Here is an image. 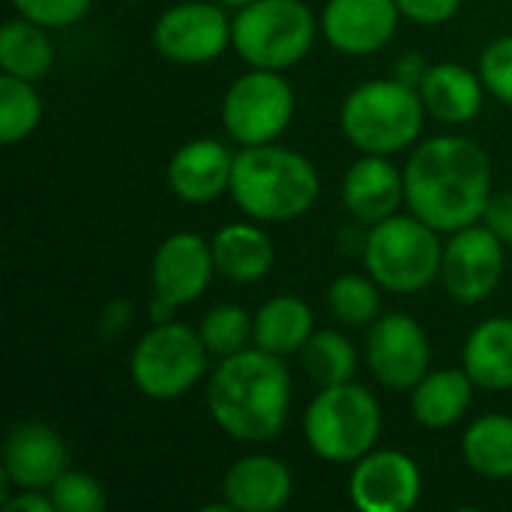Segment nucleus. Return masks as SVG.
<instances>
[{"mask_svg": "<svg viewBox=\"0 0 512 512\" xmlns=\"http://www.w3.org/2000/svg\"><path fill=\"white\" fill-rule=\"evenodd\" d=\"M429 66H432V63H429L420 51H408V54H402V57L396 60L393 78L402 81V84H408V87H417V90H420V84H423Z\"/></svg>", "mask_w": 512, "mask_h": 512, "instance_id": "obj_37", "label": "nucleus"}, {"mask_svg": "<svg viewBox=\"0 0 512 512\" xmlns=\"http://www.w3.org/2000/svg\"><path fill=\"white\" fill-rule=\"evenodd\" d=\"M300 360H303L306 375L318 387L354 381L357 366H360V354L354 342L339 330H315L306 348L300 351Z\"/></svg>", "mask_w": 512, "mask_h": 512, "instance_id": "obj_27", "label": "nucleus"}, {"mask_svg": "<svg viewBox=\"0 0 512 512\" xmlns=\"http://www.w3.org/2000/svg\"><path fill=\"white\" fill-rule=\"evenodd\" d=\"M321 36V21L303 0H255L234 12L231 48L246 66L285 72L303 63Z\"/></svg>", "mask_w": 512, "mask_h": 512, "instance_id": "obj_7", "label": "nucleus"}, {"mask_svg": "<svg viewBox=\"0 0 512 512\" xmlns=\"http://www.w3.org/2000/svg\"><path fill=\"white\" fill-rule=\"evenodd\" d=\"M420 465L402 450H372L351 465L348 501L360 512H408L420 504Z\"/></svg>", "mask_w": 512, "mask_h": 512, "instance_id": "obj_13", "label": "nucleus"}, {"mask_svg": "<svg viewBox=\"0 0 512 512\" xmlns=\"http://www.w3.org/2000/svg\"><path fill=\"white\" fill-rule=\"evenodd\" d=\"M234 159L231 147L216 138H192L180 144L165 168L168 189L174 198L183 204H213L219 195L231 189V174H234Z\"/></svg>", "mask_w": 512, "mask_h": 512, "instance_id": "obj_17", "label": "nucleus"}, {"mask_svg": "<svg viewBox=\"0 0 512 512\" xmlns=\"http://www.w3.org/2000/svg\"><path fill=\"white\" fill-rule=\"evenodd\" d=\"M318 21L330 48L345 57H369L393 42L402 12L396 0H327Z\"/></svg>", "mask_w": 512, "mask_h": 512, "instance_id": "obj_14", "label": "nucleus"}, {"mask_svg": "<svg viewBox=\"0 0 512 512\" xmlns=\"http://www.w3.org/2000/svg\"><path fill=\"white\" fill-rule=\"evenodd\" d=\"M486 93L480 72L462 63H432L420 84L426 114L444 126H465L477 120L486 105Z\"/></svg>", "mask_w": 512, "mask_h": 512, "instance_id": "obj_20", "label": "nucleus"}, {"mask_svg": "<svg viewBox=\"0 0 512 512\" xmlns=\"http://www.w3.org/2000/svg\"><path fill=\"white\" fill-rule=\"evenodd\" d=\"M312 333H315L312 306L297 294L270 297L252 315V345L276 357L300 354L312 339Z\"/></svg>", "mask_w": 512, "mask_h": 512, "instance_id": "obj_24", "label": "nucleus"}, {"mask_svg": "<svg viewBox=\"0 0 512 512\" xmlns=\"http://www.w3.org/2000/svg\"><path fill=\"white\" fill-rule=\"evenodd\" d=\"M426 117L429 114L420 90L396 78H369L357 84L339 108V126L348 144L375 156L411 150Z\"/></svg>", "mask_w": 512, "mask_h": 512, "instance_id": "obj_4", "label": "nucleus"}, {"mask_svg": "<svg viewBox=\"0 0 512 512\" xmlns=\"http://www.w3.org/2000/svg\"><path fill=\"white\" fill-rule=\"evenodd\" d=\"M441 234L420 216L393 213L390 219L369 228L363 240L366 273L387 291L411 297L441 279Z\"/></svg>", "mask_w": 512, "mask_h": 512, "instance_id": "obj_6", "label": "nucleus"}, {"mask_svg": "<svg viewBox=\"0 0 512 512\" xmlns=\"http://www.w3.org/2000/svg\"><path fill=\"white\" fill-rule=\"evenodd\" d=\"M216 276L234 285L261 282L276 261V249L261 222H228L210 237Z\"/></svg>", "mask_w": 512, "mask_h": 512, "instance_id": "obj_21", "label": "nucleus"}, {"mask_svg": "<svg viewBox=\"0 0 512 512\" xmlns=\"http://www.w3.org/2000/svg\"><path fill=\"white\" fill-rule=\"evenodd\" d=\"M219 492L234 512H279L294 498V474L279 456L249 453L231 462Z\"/></svg>", "mask_w": 512, "mask_h": 512, "instance_id": "obj_19", "label": "nucleus"}, {"mask_svg": "<svg viewBox=\"0 0 512 512\" xmlns=\"http://www.w3.org/2000/svg\"><path fill=\"white\" fill-rule=\"evenodd\" d=\"M402 171L408 210L438 234L483 222L495 195L489 153L465 135H435L414 144Z\"/></svg>", "mask_w": 512, "mask_h": 512, "instance_id": "obj_1", "label": "nucleus"}, {"mask_svg": "<svg viewBox=\"0 0 512 512\" xmlns=\"http://www.w3.org/2000/svg\"><path fill=\"white\" fill-rule=\"evenodd\" d=\"M384 432V411L378 396L357 384L321 387L303 414L306 447L330 465H354L372 453Z\"/></svg>", "mask_w": 512, "mask_h": 512, "instance_id": "obj_5", "label": "nucleus"}, {"mask_svg": "<svg viewBox=\"0 0 512 512\" xmlns=\"http://www.w3.org/2000/svg\"><path fill=\"white\" fill-rule=\"evenodd\" d=\"M381 285L372 276L360 273H345L336 276L327 288V309L330 315L351 330L372 327L384 312H381Z\"/></svg>", "mask_w": 512, "mask_h": 512, "instance_id": "obj_29", "label": "nucleus"}, {"mask_svg": "<svg viewBox=\"0 0 512 512\" xmlns=\"http://www.w3.org/2000/svg\"><path fill=\"white\" fill-rule=\"evenodd\" d=\"M90 3L93 0H12V9L33 24L57 30L78 24L90 12Z\"/></svg>", "mask_w": 512, "mask_h": 512, "instance_id": "obj_33", "label": "nucleus"}, {"mask_svg": "<svg viewBox=\"0 0 512 512\" xmlns=\"http://www.w3.org/2000/svg\"><path fill=\"white\" fill-rule=\"evenodd\" d=\"M45 105L36 81H24L0 72V144L12 147L27 141L42 123Z\"/></svg>", "mask_w": 512, "mask_h": 512, "instance_id": "obj_28", "label": "nucleus"}, {"mask_svg": "<svg viewBox=\"0 0 512 512\" xmlns=\"http://www.w3.org/2000/svg\"><path fill=\"white\" fill-rule=\"evenodd\" d=\"M234 18L219 0H180L153 24V48L177 66H207L231 48Z\"/></svg>", "mask_w": 512, "mask_h": 512, "instance_id": "obj_10", "label": "nucleus"}, {"mask_svg": "<svg viewBox=\"0 0 512 512\" xmlns=\"http://www.w3.org/2000/svg\"><path fill=\"white\" fill-rule=\"evenodd\" d=\"M219 3H222L225 9H234V12H237V9H243V6H249V3H255V0H219Z\"/></svg>", "mask_w": 512, "mask_h": 512, "instance_id": "obj_40", "label": "nucleus"}, {"mask_svg": "<svg viewBox=\"0 0 512 512\" xmlns=\"http://www.w3.org/2000/svg\"><path fill=\"white\" fill-rule=\"evenodd\" d=\"M213 276H216V261H213L210 240L192 231L168 234L156 246L153 261H150L153 294L165 297L168 303L180 309L204 297Z\"/></svg>", "mask_w": 512, "mask_h": 512, "instance_id": "obj_15", "label": "nucleus"}, {"mask_svg": "<svg viewBox=\"0 0 512 512\" xmlns=\"http://www.w3.org/2000/svg\"><path fill=\"white\" fill-rule=\"evenodd\" d=\"M198 333H201V342L207 345L210 357L225 360L252 345V315L237 303H219L204 312Z\"/></svg>", "mask_w": 512, "mask_h": 512, "instance_id": "obj_30", "label": "nucleus"}, {"mask_svg": "<svg viewBox=\"0 0 512 512\" xmlns=\"http://www.w3.org/2000/svg\"><path fill=\"white\" fill-rule=\"evenodd\" d=\"M54 42L48 27L27 18H9L0 30V72L24 81H42L54 69Z\"/></svg>", "mask_w": 512, "mask_h": 512, "instance_id": "obj_25", "label": "nucleus"}, {"mask_svg": "<svg viewBox=\"0 0 512 512\" xmlns=\"http://www.w3.org/2000/svg\"><path fill=\"white\" fill-rule=\"evenodd\" d=\"M177 312H180V306L168 303V300H165V297H159V294H153V297H150V303H147V318H150V324L174 321V318H177Z\"/></svg>", "mask_w": 512, "mask_h": 512, "instance_id": "obj_39", "label": "nucleus"}, {"mask_svg": "<svg viewBox=\"0 0 512 512\" xmlns=\"http://www.w3.org/2000/svg\"><path fill=\"white\" fill-rule=\"evenodd\" d=\"M483 225L504 243L512 246V189L507 192H495L489 198V207L483 213Z\"/></svg>", "mask_w": 512, "mask_h": 512, "instance_id": "obj_35", "label": "nucleus"}, {"mask_svg": "<svg viewBox=\"0 0 512 512\" xmlns=\"http://www.w3.org/2000/svg\"><path fill=\"white\" fill-rule=\"evenodd\" d=\"M342 204L357 225H378L405 204V171L390 156L360 153L342 177Z\"/></svg>", "mask_w": 512, "mask_h": 512, "instance_id": "obj_18", "label": "nucleus"}, {"mask_svg": "<svg viewBox=\"0 0 512 512\" xmlns=\"http://www.w3.org/2000/svg\"><path fill=\"white\" fill-rule=\"evenodd\" d=\"M441 255V285L462 306L486 303L504 282L507 246L483 225H468L447 234Z\"/></svg>", "mask_w": 512, "mask_h": 512, "instance_id": "obj_11", "label": "nucleus"}, {"mask_svg": "<svg viewBox=\"0 0 512 512\" xmlns=\"http://www.w3.org/2000/svg\"><path fill=\"white\" fill-rule=\"evenodd\" d=\"M477 72H480L489 96H495L498 102L512 108V33L492 39L483 48Z\"/></svg>", "mask_w": 512, "mask_h": 512, "instance_id": "obj_32", "label": "nucleus"}, {"mask_svg": "<svg viewBox=\"0 0 512 512\" xmlns=\"http://www.w3.org/2000/svg\"><path fill=\"white\" fill-rule=\"evenodd\" d=\"M51 501L57 512H102L108 507L105 486L84 471L66 468L54 483H51Z\"/></svg>", "mask_w": 512, "mask_h": 512, "instance_id": "obj_31", "label": "nucleus"}, {"mask_svg": "<svg viewBox=\"0 0 512 512\" xmlns=\"http://www.w3.org/2000/svg\"><path fill=\"white\" fill-rule=\"evenodd\" d=\"M297 111L291 81L273 69H255L237 75L222 96V129L240 147L273 144L285 135Z\"/></svg>", "mask_w": 512, "mask_h": 512, "instance_id": "obj_9", "label": "nucleus"}, {"mask_svg": "<svg viewBox=\"0 0 512 512\" xmlns=\"http://www.w3.org/2000/svg\"><path fill=\"white\" fill-rule=\"evenodd\" d=\"M477 384L465 369H429L411 396V417L432 432H444L465 420L471 411Z\"/></svg>", "mask_w": 512, "mask_h": 512, "instance_id": "obj_22", "label": "nucleus"}, {"mask_svg": "<svg viewBox=\"0 0 512 512\" xmlns=\"http://www.w3.org/2000/svg\"><path fill=\"white\" fill-rule=\"evenodd\" d=\"M366 366L393 393H411L432 369V342L423 324L405 312H384L366 336Z\"/></svg>", "mask_w": 512, "mask_h": 512, "instance_id": "obj_12", "label": "nucleus"}, {"mask_svg": "<svg viewBox=\"0 0 512 512\" xmlns=\"http://www.w3.org/2000/svg\"><path fill=\"white\" fill-rule=\"evenodd\" d=\"M291 372L285 357L255 345L216 360L207 375V414L222 435L240 444H267L282 435L291 411Z\"/></svg>", "mask_w": 512, "mask_h": 512, "instance_id": "obj_2", "label": "nucleus"}, {"mask_svg": "<svg viewBox=\"0 0 512 512\" xmlns=\"http://www.w3.org/2000/svg\"><path fill=\"white\" fill-rule=\"evenodd\" d=\"M210 351L198 327L183 321L150 324L129 354V378L150 402H177L210 375Z\"/></svg>", "mask_w": 512, "mask_h": 512, "instance_id": "obj_8", "label": "nucleus"}, {"mask_svg": "<svg viewBox=\"0 0 512 512\" xmlns=\"http://www.w3.org/2000/svg\"><path fill=\"white\" fill-rule=\"evenodd\" d=\"M402 18L423 24V27H441L453 21L462 9V0H396Z\"/></svg>", "mask_w": 512, "mask_h": 512, "instance_id": "obj_34", "label": "nucleus"}, {"mask_svg": "<svg viewBox=\"0 0 512 512\" xmlns=\"http://www.w3.org/2000/svg\"><path fill=\"white\" fill-rule=\"evenodd\" d=\"M465 465L486 480H512V417L483 414L462 435Z\"/></svg>", "mask_w": 512, "mask_h": 512, "instance_id": "obj_26", "label": "nucleus"}, {"mask_svg": "<svg viewBox=\"0 0 512 512\" xmlns=\"http://www.w3.org/2000/svg\"><path fill=\"white\" fill-rule=\"evenodd\" d=\"M228 195L240 213L261 225L303 219L321 198V177L309 156L282 144L240 147Z\"/></svg>", "mask_w": 512, "mask_h": 512, "instance_id": "obj_3", "label": "nucleus"}, {"mask_svg": "<svg viewBox=\"0 0 512 512\" xmlns=\"http://www.w3.org/2000/svg\"><path fill=\"white\" fill-rule=\"evenodd\" d=\"M129 321H132V303H129V300H114V303H108V309L102 312L99 327H102L105 336H114V333H123V330L129 327Z\"/></svg>", "mask_w": 512, "mask_h": 512, "instance_id": "obj_38", "label": "nucleus"}, {"mask_svg": "<svg viewBox=\"0 0 512 512\" xmlns=\"http://www.w3.org/2000/svg\"><path fill=\"white\" fill-rule=\"evenodd\" d=\"M69 468L63 435L42 420H21L3 441V483L12 489H51Z\"/></svg>", "mask_w": 512, "mask_h": 512, "instance_id": "obj_16", "label": "nucleus"}, {"mask_svg": "<svg viewBox=\"0 0 512 512\" xmlns=\"http://www.w3.org/2000/svg\"><path fill=\"white\" fill-rule=\"evenodd\" d=\"M462 369L471 375L477 390L507 393L512 390V318L492 315L480 321L462 348Z\"/></svg>", "mask_w": 512, "mask_h": 512, "instance_id": "obj_23", "label": "nucleus"}, {"mask_svg": "<svg viewBox=\"0 0 512 512\" xmlns=\"http://www.w3.org/2000/svg\"><path fill=\"white\" fill-rule=\"evenodd\" d=\"M6 512H57L48 489H15L3 498Z\"/></svg>", "mask_w": 512, "mask_h": 512, "instance_id": "obj_36", "label": "nucleus"}]
</instances>
